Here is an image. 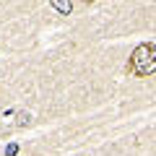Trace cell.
Here are the masks:
<instances>
[{"label": "cell", "instance_id": "obj_1", "mask_svg": "<svg viewBox=\"0 0 156 156\" xmlns=\"http://www.w3.org/2000/svg\"><path fill=\"white\" fill-rule=\"evenodd\" d=\"M128 73H133L135 78H148L156 73V47L154 44H138L130 52L128 60Z\"/></svg>", "mask_w": 156, "mask_h": 156}, {"label": "cell", "instance_id": "obj_2", "mask_svg": "<svg viewBox=\"0 0 156 156\" xmlns=\"http://www.w3.org/2000/svg\"><path fill=\"white\" fill-rule=\"evenodd\" d=\"M154 47H156V44H154Z\"/></svg>", "mask_w": 156, "mask_h": 156}]
</instances>
